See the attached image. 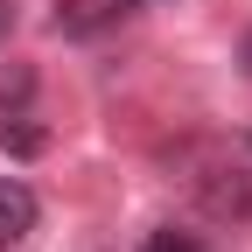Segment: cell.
Returning <instances> with one entry per match:
<instances>
[{"label":"cell","mask_w":252,"mask_h":252,"mask_svg":"<svg viewBox=\"0 0 252 252\" xmlns=\"http://www.w3.org/2000/svg\"><path fill=\"white\" fill-rule=\"evenodd\" d=\"M119 7H161V0H119Z\"/></svg>","instance_id":"cell-7"},{"label":"cell","mask_w":252,"mask_h":252,"mask_svg":"<svg viewBox=\"0 0 252 252\" xmlns=\"http://www.w3.org/2000/svg\"><path fill=\"white\" fill-rule=\"evenodd\" d=\"M42 147H49V126L28 112V105H7V112H0V154H7V161H35Z\"/></svg>","instance_id":"cell-3"},{"label":"cell","mask_w":252,"mask_h":252,"mask_svg":"<svg viewBox=\"0 0 252 252\" xmlns=\"http://www.w3.org/2000/svg\"><path fill=\"white\" fill-rule=\"evenodd\" d=\"M238 63H245V77H252V28H245V42H238Z\"/></svg>","instance_id":"cell-5"},{"label":"cell","mask_w":252,"mask_h":252,"mask_svg":"<svg viewBox=\"0 0 252 252\" xmlns=\"http://www.w3.org/2000/svg\"><path fill=\"white\" fill-rule=\"evenodd\" d=\"M35 189L28 182H14V175H0V252H14L28 231H35Z\"/></svg>","instance_id":"cell-2"},{"label":"cell","mask_w":252,"mask_h":252,"mask_svg":"<svg viewBox=\"0 0 252 252\" xmlns=\"http://www.w3.org/2000/svg\"><path fill=\"white\" fill-rule=\"evenodd\" d=\"M196 203H203V217H217V224H245L252 217V175L245 168H203L196 175Z\"/></svg>","instance_id":"cell-1"},{"label":"cell","mask_w":252,"mask_h":252,"mask_svg":"<svg viewBox=\"0 0 252 252\" xmlns=\"http://www.w3.org/2000/svg\"><path fill=\"white\" fill-rule=\"evenodd\" d=\"M140 252H203L196 238H189V231H147V245Z\"/></svg>","instance_id":"cell-4"},{"label":"cell","mask_w":252,"mask_h":252,"mask_svg":"<svg viewBox=\"0 0 252 252\" xmlns=\"http://www.w3.org/2000/svg\"><path fill=\"white\" fill-rule=\"evenodd\" d=\"M7 28H14V7H7V0H0V42H7Z\"/></svg>","instance_id":"cell-6"}]
</instances>
